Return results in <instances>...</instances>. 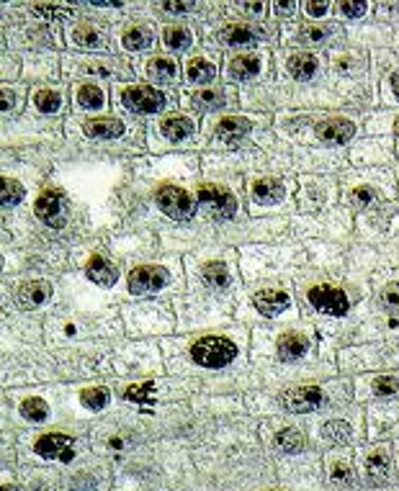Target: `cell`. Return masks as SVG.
I'll return each mask as SVG.
<instances>
[{"label":"cell","mask_w":399,"mask_h":491,"mask_svg":"<svg viewBox=\"0 0 399 491\" xmlns=\"http://www.w3.org/2000/svg\"><path fill=\"white\" fill-rule=\"evenodd\" d=\"M235 342L227 337H204V340L193 342L191 348L193 363H199L201 368H224L235 360Z\"/></svg>","instance_id":"1"},{"label":"cell","mask_w":399,"mask_h":491,"mask_svg":"<svg viewBox=\"0 0 399 491\" xmlns=\"http://www.w3.org/2000/svg\"><path fill=\"white\" fill-rule=\"evenodd\" d=\"M155 201L160 211L175 221H191L193 214H196V201L178 185H160Z\"/></svg>","instance_id":"2"},{"label":"cell","mask_w":399,"mask_h":491,"mask_svg":"<svg viewBox=\"0 0 399 491\" xmlns=\"http://www.w3.org/2000/svg\"><path fill=\"white\" fill-rule=\"evenodd\" d=\"M122 103L124 108L134 111V114L150 116L165 108V95L150 85H132V88H124Z\"/></svg>","instance_id":"3"},{"label":"cell","mask_w":399,"mask_h":491,"mask_svg":"<svg viewBox=\"0 0 399 491\" xmlns=\"http://www.w3.org/2000/svg\"><path fill=\"white\" fill-rule=\"evenodd\" d=\"M309 304H312L317 312L330 314V317H345L350 309L348 296L342 288H335V285H312L309 288Z\"/></svg>","instance_id":"4"},{"label":"cell","mask_w":399,"mask_h":491,"mask_svg":"<svg viewBox=\"0 0 399 491\" xmlns=\"http://www.w3.org/2000/svg\"><path fill=\"white\" fill-rule=\"evenodd\" d=\"M196 201H199V206H204L216 219H232L237 214V199L229 191H224V188H216V185L199 188Z\"/></svg>","instance_id":"5"},{"label":"cell","mask_w":399,"mask_h":491,"mask_svg":"<svg viewBox=\"0 0 399 491\" xmlns=\"http://www.w3.org/2000/svg\"><path fill=\"white\" fill-rule=\"evenodd\" d=\"M34 453L44 461H62L70 463L75 458V440L70 434L47 432L34 442Z\"/></svg>","instance_id":"6"},{"label":"cell","mask_w":399,"mask_h":491,"mask_svg":"<svg viewBox=\"0 0 399 491\" xmlns=\"http://www.w3.org/2000/svg\"><path fill=\"white\" fill-rule=\"evenodd\" d=\"M170 280V273L160 268V265H139L134 271L129 273V291L134 296H142V293H155L160 288H165Z\"/></svg>","instance_id":"7"},{"label":"cell","mask_w":399,"mask_h":491,"mask_svg":"<svg viewBox=\"0 0 399 491\" xmlns=\"http://www.w3.org/2000/svg\"><path fill=\"white\" fill-rule=\"evenodd\" d=\"M278 401H281L286 412L307 414L322 404V389L320 386H296V389H289V391L281 394Z\"/></svg>","instance_id":"8"},{"label":"cell","mask_w":399,"mask_h":491,"mask_svg":"<svg viewBox=\"0 0 399 491\" xmlns=\"http://www.w3.org/2000/svg\"><path fill=\"white\" fill-rule=\"evenodd\" d=\"M34 214L36 219H42L44 224L59 229L64 224V193L52 188V191H44L39 199L34 201Z\"/></svg>","instance_id":"9"},{"label":"cell","mask_w":399,"mask_h":491,"mask_svg":"<svg viewBox=\"0 0 399 491\" xmlns=\"http://www.w3.org/2000/svg\"><path fill=\"white\" fill-rule=\"evenodd\" d=\"M314 131L325 144H345L356 134V124L348 119H328V122L317 124Z\"/></svg>","instance_id":"10"},{"label":"cell","mask_w":399,"mask_h":491,"mask_svg":"<svg viewBox=\"0 0 399 491\" xmlns=\"http://www.w3.org/2000/svg\"><path fill=\"white\" fill-rule=\"evenodd\" d=\"M86 273L93 283L103 285V288H108V285H114L119 280V268L111 260H106L103 255H93L86 265Z\"/></svg>","instance_id":"11"},{"label":"cell","mask_w":399,"mask_h":491,"mask_svg":"<svg viewBox=\"0 0 399 491\" xmlns=\"http://www.w3.org/2000/svg\"><path fill=\"white\" fill-rule=\"evenodd\" d=\"M52 299V285L44 280H31V283L18 285V304L23 309H39Z\"/></svg>","instance_id":"12"},{"label":"cell","mask_w":399,"mask_h":491,"mask_svg":"<svg viewBox=\"0 0 399 491\" xmlns=\"http://www.w3.org/2000/svg\"><path fill=\"white\" fill-rule=\"evenodd\" d=\"M291 299L286 291H276V288H265V291L255 293V309L263 317H278V314L289 309Z\"/></svg>","instance_id":"13"},{"label":"cell","mask_w":399,"mask_h":491,"mask_svg":"<svg viewBox=\"0 0 399 491\" xmlns=\"http://www.w3.org/2000/svg\"><path fill=\"white\" fill-rule=\"evenodd\" d=\"M307 350H309V340L304 335H296V332H289V335H284L276 345V353H278V357H281L284 363H294V360L304 357V355H307Z\"/></svg>","instance_id":"14"},{"label":"cell","mask_w":399,"mask_h":491,"mask_svg":"<svg viewBox=\"0 0 399 491\" xmlns=\"http://www.w3.org/2000/svg\"><path fill=\"white\" fill-rule=\"evenodd\" d=\"M253 201L260 203V206H271L276 201L284 199V183L276 178H263V180H255L253 183V191H250Z\"/></svg>","instance_id":"15"},{"label":"cell","mask_w":399,"mask_h":491,"mask_svg":"<svg viewBox=\"0 0 399 491\" xmlns=\"http://www.w3.org/2000/svg\"><path fill=\"white\" fill-rule=\"evenodd\" d=\"M86 134L93 139H119L124 134V124L119 119H91L86 122Z\"/></svg>","instance_id":"16"},{"label":"cell","mask_w":399,"mask_h":491,"mask_svg":"<svg viewBox=\"0 0 399 491\" xmlns=\"http://www.w3.org/2000/svg\"><path fill=\"white\" fill-rule=\"evenodd\" d=\"M258 31L255 29H250V26H240V23H232V26H224L219 34L221 44L224 47H250V44H255L258 42Z\"/></svg>","instance_id":"17"},{"label":"cell","mask_w":399,"mask_h":491,"mask_svg":"<svg viewBox=\"0 0 399 491\" xmlns=\"http://www.w3.org/2000/svg\"><path fill=\"white\" fill-rule=\"evenodd\" d=\"M160 131H163L168 142H183L193 134V122L185 119V116H170V119H165L160 124Z\"/></svg>","instance_id":"18"},{"label":"cell","mask_w":399,"mask_h":491,"mask_svg":"<svg viewBox=\"0 0 399 491\" xmlns=\"http://www.w3.org/2000/svg\"><path fill=\"white\" fill-rule=\"evenodd\" d=\"M250 131V122L243 116H227L216 124V136L224 139V142H235L240 136H245Z\"/></svg>","instance_id":"19"},{"label":"cell","mask_w":399,"mask_h":491,"mask_svg":"<svg viewBox=\"0 0 399 491\" xmlns=\"http://www.w3.org/2000/svg\"><path fill=\"white\" fill-rule=\"evenodd\" d=\"M258 72H260V57H250V54L235 57L227 67V75L232 80H250L255 78Z\"/></svg>","instance_id":"20"},{"label":"cell","mask_w":399,"mask_h":491,"mask_svg":"<svg viewBox=\"0 0 399 491\" xmlns=\"http://www.w3.org/2000/svg\"><path fill=\"white\" fill-rule=\"evenodd\" d=\"M289 72H291L296 80H312L314 72H317V59L307 52H301V54H291L289 57Z\"/></svg>","instance_id":"21"},{"label":"cell","mask_w":399,"mask_h":491,"mask_svg":"<svg viewBox=\"0 0 399 491\" xmlns=\"http://www.w3.org/2000/svg\"><path fill=\"white\" fill-rule=\"evenodd\" d=\"M26 191L23 185L13 178H0V208H11L16 203H21Z\"/></svg>","instance_id":"22"},{"label":"cell","mask_w":399,"mask_h":491,"mask_svg":"<svg viewBox=\"0 0 399 491\" xmlns=\"http://www.w3.org/2000/svg\"><path fill=\"white\" fill-rule=\"evenodd\" d=\"M122 44H124V49H129V52L147 49V47L152 44V31L144 29V26H132V29L124 31Z\"/></svg>","instance_id":"23"},{"label":"cell","mask_w":399,"mask_h":491,"mask_svg":"<svg viewBox=\"0 0 399 491\" xmlns=\"http://www.w3.org/2000/svg\"><path fill=\"white\" fill-rule=\"evenodd\" d=\"M108 401H111V394H108V389H103V386H93V389H83V391H80V404L86 406V409H91V412L106 409Z\"/></svg>","instance_id":"24"},{"label":"cell","mask_w":399,"mask_h":491,"mask_svg":"<svg viewBox=\"0 0 399 491\" xmlns=\"http://www.w3.org/2000/svg\"><path fill=\"white\" fill-rule=\"evenodd\" d=\"M175 72H178V67H175L173 59L155 57L147 62V75H150L152 80H157V83H170V80L175 78Z\"/></svg>","instance_id":"25"},{"label":"cell","mask_w":399,"mask_h":491,"mask_svg":"<svg viewBox=\"0 0 399 491\" xmlns=\"http://www.w3.org/2000/svg\"><path fill=\"white\" fill-rule=\"evenodd\" d=\"M216 75V67L212 62H207V59H191L188 62V67H185V78L191 80V83H209V80H214Z\"/></svg>","instance_id":"26"},{"label":"cell","mask_w":399,"mask_h":491,"mask_svg":"<svg viewBox=\"0 0 399 491\" xmlns=\"http://www.w3.org/2000/svg\"><path fill=\"white\" fill-rule=\"evenodd\" d=\"M276 448L281 450V453H299L301 448H304V437H301L299 430H294V427H286L281 430V432H276Z\"/></svg>","instance_id":"27"},{"label":"cell","mask_w":399,"mask_h":491,"mask_svg":"<svg viewBox=\"0 0 399 491\" xmlns=\"http://www.w3.org/2000/svg\"><path fill=\"white\" fill-rule=\"evenodd\" d=\"M163 42L168 49L180 52V49H188L193 39H191V31L185 29V26H168V29L163 31Z\"/></svg>","instance_id":"28"},{"label":"cell","mask_w":399,"mask_h":491,"mask_svg":"<svg viewBox=\"0 0 399 491\" xmlns=\"http://www.w3.org/2000/svg\"><path fill=\"white\" fill-rule=\"evenodd\" d=\"M21 417L39 425V422H44L50 417V404L44 399H39V396H29L26 401H21Z\"/></svg>","instance_id":"29"},{"label":"cell","mask_w":399,"mask_h":491,"mask_svg":"<svg viewBox=\"0 0 399 491\" xmlns=\"http://www.w3.org/2000/svg\"><path fill=\"white\" fill-rule=\"evenodd\" d=\"M103 100H106V95H103V90H100L96 83H86V85L78 88L80 108H91V111H96V108L103 106Z\"/></svg>","instance_id":"30"},{"label":"cell","mask_w":399,"mask_h":491,"mask_svg":"<svg viewBox=\"0 0 399 491\" xmlns=\"http://www.w3.org/2000/svg\"><path fill=\"white\" fill-rule=\"evenodd\" d=\"M152 391H155V384L147 381V384H139V386H129L127 391H124V399L127 401H134L144 409V412H150L152 406Z\"/></svg>","instance_id":"31"},{"label":"cell","mask_w":399,"mask_h":491,"mask_svg":"<svg viewBox=\"0 0 399 491\" xmlns=\"http://www.w3.org/2000/svg\"><path fill=\"white\" fill-rule=\"evenodd\" d=\"M204 280L212 288H227L232 278H229V271L224 263H207L204 265Z\"/></svg>","instance_id":"32"},{"label":"cell","mask_w":399,"mask_h":491,"mask_svg":"<svg viewBox=\"0 0 399 491\" xmlns=\"http://www.w3.org/2000/svg\"><path fill=\"white\" fill-rule=\"evenodd\" d=\"M34 106L42 111V114H57L59 106H62V95L57 90H50V88H44L34 95Z\"/></svg>","instance_id":"33"},{"label":"cell","mask_w":399,"mask_h":491,"mask_svg":"<svg viewBox=\"0 0 399 491\" xmlns=\"http://www.w3.org/2000/svg\"><path fill=\"white\" fill-rule=\"evenodd\" d=\"M322 432H325V437H328L330 442H337V445H345V442L353 440V430H350L348 422H328L325 427H322Z\"/></svg>","instance_id":"34"},{"label":"cell","mask_w":399,"mask_h":491,"mask_svg":"<svg viewBox=\"0 0 399 491\" xmlns=\"http://www.w3.org/2000/svg\"><path fill=\"white\" fill-rule=\"evenodd\" d=\"M386 471H389V456H386V450H374V453H369V458H366V473H369L371 478H384L386 476Z\"/></svg>","instance_id":"35"},{"label":"cell","mask_w":399,"mask_h":491,"mask_svg":"<svg viewBox=\"0 0 399 491\" xmlns=\"http://www.w3.org/2000/svg\"><path fill=\"white\" fill-rule=\"evenodd\" d=\"M224 103H227V98H224V93H221V90H199V93H193V106L204 108V111H209V108H221Z\"/></svg>","instance_id":"36"},{"label":"cell","mask_w":399,"mask_h":491,"mask_svg":"<svg viewBox=\"0 0 399 491\" xmlns=\"http://www.w3.org/2000/svg\"><path fill=\"white\" fill-rule=\"evenodd\" d=\"M72 42L78 44V47H86V49H98L100 47V34L91 26H78V29L72 31Z\"/></svg>","instance_id":"37"},{"label":"cell","mask_w":399,"mask_h":491,"mask_svg":"<svg viewBox=\"0 0 399 491\" xmlns=\"http://www.w3.org/2000/svg\"><path fill=\"white\" fill-rule=\"evenodd\" d=\"M378 301H381V307L386 309V312L392 314V324H397L399 319V288L397 285H386L384 291H381V296H378Z\"/></svg>","instance_id":"38"},{"label":"cell","mask_w":399,"mask_h":491,"mask_svg":"<svg viewBox=\"0 0 399 491\" xmlns=\"http://www.w3.org/2000/svg\"><path fill=\"white\" fill-rule=\"evenodd\" d=\"M330 34H332V26H307V29H301L299 42H304V44H320V42H325Z\"/></svg>","instance_id":"39"},{"label":"cell","mask_w":399,"mask_h":491,"mask_svg":"<svg viewBox=\"0 0 399 491\" xmlns=\"http://www.w3.org/2000/svg\"><path fill=\"white\" fill-rule=\"evenodd\" d=\"M374 394L376 396H397L399 394V378L394 376H381L374 381Z\"/></svg>","instance_id":"40"},{"label":"cell","mask_w":399,"mask_h":491,"mask_svg":"<svg viewBox=\"0 0 399 491\" xmlns=\"http://www.w3.org/2000/svg\"><path fill=\"white\" fill-rule=\"evenodd\" d=\"M366 8H369L366 0H342L340 3V11L345 18H361L366 13Z\"/></svg>","instance_id":"41"},{"label":"cell","mask_w":399,"mask_h":491,"mask_svg":"<svg viewBox=\"0 0 399 491\" xmlns=\"http://www.w3.org/2000/svg\"><path fill=\"white\" fill-rule=\"evenodd\" d=\"M196 0H163V8L168 13H191Z\"/></svg>","instance_id":"42"},{"label":"cell","mask_w":399,"mask_h":491,"mask_svg":"<svg viewBox=\"0 0 399 491\" xmlns=\"http://www.w3.org/2000/svg\"><path fill=\"white\" fill-rule=\"evenodd\" d=\"M330 0H304V11H307L309 18H322L328 13Z\"/></svg>","instance_id":"43"},{"label":"cell","mask_w":399,"mask_h":491,"mask_svg":"<svg viewBox=\"0 0 399 491\" xmlns=\"http://www.w3.org/2000/svg\"><path fill=\"white\" fill-rule=\"evenodd\" d=\"M36 16H44V18H70L72 11H64V8H54V6H34Z\"/></svg>","instance_id":"44"},{"label":"cell","mask_w":399,"mask_h":491,"mask_svg":"<svg viewBox=\"0 0 399 491\" xmlns=\"http://www.w3.org/2000/svg\"><path fill=\"white\" fill-rule=\"evenodd\" d=\"M350 201H353L356 206H371V203L376 201V193L371 191V188H358V191L350 193Z\"/></svg>","instance_id":"45"},{"label":"cell","mask_w":399,"mask_h":491,"mask_svg":"<svg viewBox=\"0 0 399 491\" xmlns=\"http://www.w3.org/2000/svg\"><path fill=\"white\" fill-rule=\"evenodd\" d=\"M276 16H291L296 11V0H273Z\"/></svg>","instance_id":"46"},{"label":"cell","mask_w":399,"mask_h":491,"mask_svg":"<svg viewBox=\"0 0 399 491\" xmlns=\"http://www.w3.org/2000/svg\"><path fill=\"white\" fill-rule=\"evenodd\" d=\"M13 106H16V95L11 90H6V88H0V114L11 111Z\"/></svg>","instance_id":"47"},{"label":"cell","mask_w":399,"mask_h":491,"mask_svg":"<svg viewBox=\"0 0 399 491\" xmlns=\"http://www.w3.org/2000/svg\"><path fill=\"white\" fill-rule=\"evenodd\" d=\"M245 11L248 13H255V16H260L263 13V0H245Z\"/></svg>","instance_id":"48"},{"label":"cell","mask_w":399,"mask_h":491,"mask_svg":"<svg viewBox=\"0 0 399 491\" xmlns=\"http://www.w3.org/2000/svg\"><path fill=\"white\" fill-rule=\"evenodd\" d=\"M350 471L345 466H332V481H348Z\"/></svg>","instance_id":"49"},{"label":"cell","mask_w":399,"mask_h":491,"mask_svg":"<svg viewBox=\"0 0 399 491\" xmlns=\"http://www.w3.org/2000/svg\"><path fill=\"white\" fill-rule=\"evenodd\" d=\"M80 3H93V6H124V0H80Z\"/></svg>","instance_id":"50"},{"label":"cell","mask_w":399,"mask_h":491,"mask_svg":"<svg viewBox=\"0 0 399 491\" xmlns=\"http://www.w3.org/2000/svg\"><path fill=\"white\" fill-rule=\"evenodd\" d=\"M389 85H392V93L399 98V72H394L392 78H389Z\"/></svg>","instance_id":"51"},{"label":"cell","mask_w":399,"mask_h":491,"mask_svg":"<svg viewBox=\"0 0 399 491\" xmlns=\"http://www.w3.org/2000/svg\"><path fill=\"white\" fill-rule=\"evenodd\" d=\"M394 134H397V139H399V119H397V126H394Z\"/></svg>","instance_id":"52"},{"label":"cell","mask_w":399,"mask_h":491,"mask_svg":"<svg viewBox=\"0 0 399 491\" xmlns=\"http://www.w3.org/2000/svg\"><path fill=\"white\" fill-rule=\"evenodd\" d=\"M0 3H11V0H0Z\"/></svg>","instance_id":"53"}]
</instances>
